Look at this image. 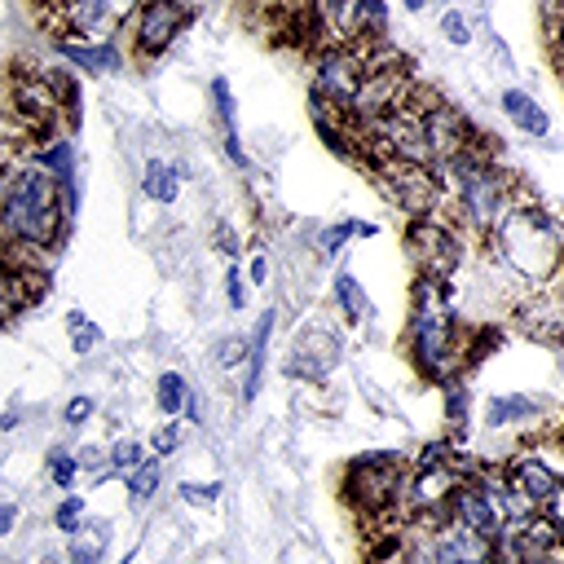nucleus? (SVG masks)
Masks as SVG:
<instances>
[{
	"label": "nucleus",
	"instance_id": "f257e3e1",
	"mask_svg": "<svg viewBox=\"0 0 564 564\" xmlns=\"http://www.w3.org/2000/svg\"><path fill=\"white\" fill-rule=\"evenodd\" d=\"M66 234V189L40 163H18L0 185V242L48 251Z\"/></svg>",
	"mask_w": 564,
	"mask_h": 564
},
{
	"label": "nucleus",
	"instance_id": "f03ea898",
	"mask_svg": "<svg viewBox=\"0 0 564 564\" xmlns=\"http://www.w3.org/2000/svg\"><path fill=\"white\" fill-rule=\"evenodd\" d=\"M436 167L445 172L441 176L445 181V194H454L458 216H463L467 229L494 234L507 220V212L516 207V189H511L507 172L494 167L489 145H467V150H458L454 159H445Z\"/></svg>",
	"mask_w": 564,
	"mask_h": 564
},
{
	"label": "nucleus",
	"instance_id": "7ed1b4c3",
	"mask_svg": "<svg viewBox=\"0 0 564 564\" xmlns=\"http://www.w3.org/2000/svg\"><path fill=\"white\" fill-rule=\"evenodd\" d=\"M410 348H414V361L427 379L449 383V375L463 361V330H458V317L449 308V282L419 278V300H414V317H410Z\"/></svg>",
	"mask_w": 564,
	"mask_h": 564
},
{
	"label": "nucleus",
	"instance_id": "20e7f679",
	"mask_svg": "<svg viewBox=\"0 0 564 564\" xmlns=\"http://www.w3.org/2000/svg\"><path fill=\"white\" fill-rule=\"evenodd\" d=\"M405 463L401 454H361L348 463L344 471V498L357 516L366 520H379V516H392L401 507V489H405Z\"/></svg>",
	"mask_w": 564,
	"mask_h": 564
},
{
	"label": "nucleus",
	"instance_id": "39448f33",
	"mask_svg": "<svg viewBox=\"0 0 564 564\" xmlns=\"http://www.w3.org/2000/svg\"><path fill=\"white\" fill-rule=\"evenodd\" d=\"M370 62H366V44L357 40H339V44H326L313 62V101H326L335 110L348 115L361 79H366Z\"/></svg>",
	"mask_w": 564,
	"mask_h": 564
},
{
	"label": "nucleus",
	"instance_id": "423d86ee",
	"mask_svg": "<svg viewBox=\"0 0 564 564\" xmlns=\"http://www.w3.org/2000/svg\"><path fill=\"white\" fill-rule=\"evenodd\" d=\"M383 189L392 194V203L410 216V220H427L436 216L441 198H445V181L432 163H401V159H388L383 163Z\"/></svg>",
	"mask_w": 564,
	"mask_h": 564
},
{
	"label": "nucleus",
	"instance_id": "0eeeda50",
	"mask_svg": "<svg viewBox=\"0 0 564 564\" xmlns=\"http://www.w3.org/2000/svg\"><path fill=\"white\" fill-rule=\"evenodd\" d=\"M410 256H414V264H419V278H436V282H449L454 278V269L463 264V238L445 225V220H436V216H427V220H410Z\"/></svg>",
	"mask_w": 564,
	"mask_h": 564
},
{
	"label": "nucleus",
	"instance_id": "6e6552de",
	"mask_svg": "<svg viewBox=\"0 0 564 564\" xmlns=\"http://www.w3.org/2000/svg\"><path fill=\"white\" fill-rule=\"evenodd\" d=\"M189 4L185 0H141L132 13V44L141 57L167 53V44L189 26Z\"/></svg>",
	"mask_w": 564,
	"mask_h": 564
},
{
	"label": "nucleus",
	"instance_id": "1a4fd4ad",
	"mask_svg": "<svg viewBox=\"0 0 564 564\" xmlns=\"http://www.w3.org/2000/svg\"><path fill=\"white\" fill-rule=\"evenodd\" d=\"M9 115L18 119L22 132H48V123L62 115L57 106V88L48 75H13L9 84Z\"/></svg>",
	"mask_w": 564,
	"mask_h": 564
},
{
	"label": "nucleus",
	"instance_id": "9d476101",
	"mask_svg": "<svg viewBox=\"0 0 564 564\" xmlns=\"http://www.w3.org/2000/svg\"><path fill=\"white\" fill-rule=\"evenodd\" d=\"M335 361H339V339H335V330L308 326V330L295 339V352H291L286 370L300 375V379H326V375L335 370Z\"/></svg>",
	"mask_w": 564,
	"mask_h": 564
},
{
	"label": "nucleus",
	"instance_id": "9b49d317",
	"mask_svg": "<svg viewBox=\"0 0 564 564\" xmlns=\"http://www.w3.org/2000/svg\"><path fill=\"white\" fill-rule=\"evenodd\" d=\"M502 480H507L520 498H529L533 507H542V502L564 485V476H560L546 458H538V454H516V458L502 467Z\"/></svg>",
	"mask_w": 564,
	"mask_h": 564
},
{
	"label": "nucleus",
	"instance_id": "f8f14e48",
	"mask_svg": "<svg viewBox=\"0 0 564 564\" xmlns=\"http://www.w3.org/2000/svg\"><path fill=\"white\" fill-rule=\"evenodd\" d=\"M498 101H502V115H507L524 137L542 141V137L551 132V115L542 110V101H538L533 93H524V88H507Z\"/></svg>",
	"mask_w": 564,
	"mask_h": 564
},
{
	"label": "nucleus",
	"instance_id": "ddd939ff",
	"mask_svg": "<svg viewBox=\"0 0 564 564\" xmlns=\"http://www.w3.org/2000/svg\"><path fill=\"white\" fill-rule=\"evenodd\" d=\"M273 308L269 313H260V322H256V330H251V339H247V388H242V397L247 401H256V392H260V379H264V361H269V335H273Z\"/></svg>",
	"mask_w": 564,
	"mask_h": 564
},
{
	"label": "nucleus",
	"instance_id": "4468645a",
	"mask_svg": "<svg viewBox=\"0 0 564 564\" xmlns=\"http://www.w3.org/2000/svg\"><path fill=\"white\" fill-rule=\"evenodd\" d=\"M520 330L542 339V344H564V317H560V308L551 300H529L520 308Z\"/></svg>",
	"mask_w": 564,
	"mask_h": 564
},
{
	"label": "nucleus",
	"instance_id": "2eb2a0df",
	"mask_svg": "<svg viewBox=\"0 0 564 564\" xmlns=\"http://www.w3.org/2000/svg\"><path fill=\"white\" fill-rule=\"evenodd\" d=\"M31 295H35V278H31V269H13V264H4V269H0V326L13 322V317L31 304Z\"/></svg>",
	"mask_w": 564,
	"mask_h": 564
},
{
	"label": "nucleus",
	"instance_id": "dca6fc26",
	"mask_svg": "<svg viewBox=\"0 0 564 564\" xmlns=\"http://www.w3.org/2000/svg\"><path fill=\"white\" fill-rule=\"evenodd\" d=\"M212 101H216V119H220V137H225V154L234 163H247L242 141H238V106L229 93V79H212Z\"/></svg>",
	"mask_w": 564,
	"mask_h": 564
},
{
	"label": "nucleus",
	"instance_id": "f3484780",
	"mask_svg": "<svg viewBox=\"0 0 564 564\" xmlns=\"http://www.w3.org/2000/svg\"><path fill=\"white\" fill-rule=\"evenodd\" d=\"M141 194H145V198H154V203H176V194H181L176 163L150 159V163L141 167Z\"/></svg>",
	"mask_w": 564,
	"mask_h": 564
},
{
	"label": "nucleus",
	"instance_id": "a211bd4d",
	"mask_svg": "<svg viewBox=\"0 0 564 564\" xmlns=\"http://www.w3.org/2000/svg\"><path fill=\"white\" fill-rule=\"evenodd\" d=\"M66 538H70V564H101L106 542H110V529L101 520H88V524H79Z\"/></svg>",
	"mask_w": 564,
	"mask_h": 564
},
{
	"label": "nucleus",
	"instance_id": "6ab92c4d",
	"mask_svg": "<svg viewBox=\"0 0 564 564\" xmlns=\"http://www.w3.org/2000/svg\"><path fill=\"white\" fill-rule=\"evenodd\" d=\"M31 163L48 167V172L62 181V189H66V203L75 207V194H70V176H75V150H70V141H53V145L35 150V159H31Z\"/></svg>",
	"mask_w": 564,
	"mask_h": 564
},
{
	"label": "nucleus",
	"instance_id": "aec40b11",
	"mask_svg": "<svg viewBox=\"0 0 564 564\" xmlns=\"http://www.w3.org/2000/svg\"><path fill=\"white\" fill-rule=\"evenodd\" d=\"M335 300H339V308H344V317H348L352 326L370 317V300H366L361 282L352 278V269H339V273H335Z\"/></svg>",
	"mask_w": 564,
	"mask_h": 564
},
{
	"label": "nucleus",
	"instance_id": "412c9836",
	"mask_svg": "<svg viewBox=\"0 0 564 564\" xmlns=\"http://www.w3.org/2000/svg\"><path fill=\"white\" fill-rule=\"evenodd\" d=\"M542 414V401L524 397V392H511V397H494L489 401V423L494 427H507V423H520V419H533Z\"/></svg>",
	"mask_w": 564,
	"mask_h": 564
},
{
	"label": "nucleus",
	"instance_id": "4be33fe9",
	"mask_svg": "<svg viewBox=\"0 0 564 564\" xmlns=\"http://www.w3.org/2000/svg\"><path fill=\"white\" fill-rule=\"evenodd\" d=\"M154 401H159V410H163L167 419H181V414L189 410V383H185L176 370H167V375H159V392H154Z\"/></svg>",
	"mask_w": 564,
	"mask_h": 564
},
{
	"label": "nucleus",
	"instance_id": "5701e85b",
	"mask_svg": "<svg viewBox=\"0 0 564 564\" xmlns=\"http://www.w3.org/2000/svg\"><path fill=\"white\" fill-rule=\"evenodd\" d=\"M75 66H84V70H115L119 66V53L110 48V44H97V48H84V44H57Z\"/></svg>",
	"mask_w": 564,
	"mask_h": 564
},
{
	"label": "nucleus",
	"instance_id": "b1692460",
	"mask_svg": "<svg viewBox=\"0 0 564 564\" xmlns=\"http://www.w3.org/2000/svg\"><path fill=\"white\" fill-rule=\"evenodd\" d=\"M66 330H70V348H75L79 357H88V352L101 344V326L88 322L84 308H70V313H66Z\"/></svg>",
	"mask_w": 564,
	"mask_h": 564
},
{
	"label": "nucleus",
	"instance_id": "393cba45",
	"mask_svg": "<svg viewBox=\"0 0 564 564\" xmlns=\"http://www.w3.org/2000/svg\"><path fill=\"white\" fill-rule=\"evenodd\" d=\"M154 489H159V463H154V458H145L141 467H132V471H128V498H132V502H150V498H154Z\"/></svg>",
	"mask_w": 564,
	"mask_h": 564
},
{
	"label": "nucleus",
	"instance_id": "a878e982",
	"mask_svg": "<svg viewBox=\"0 0 564 564\" xmlns=\"http://www.w3.org/2000/svg\"><path fill=\"white\" fill-rule=\"evenodd\" d=\"M370 234H375V225H366V220H339V225H330V229L322 234V251L335 256L348 238H370Z\"/></svg>",
	"mask_w": 564,
	"mask_h": 564
},
{
	"label": "nucleus",
	"instance_id": "bb28decb",
	"mask_svg": "<svg viewBox=\"0 0 564 564\" xmlns=\"http://www.w3.org/2000/svg\"><path fill=\"white\" fill-rule=\"evenodd\" d=\"M150 454H145V445L141 441H115V449H110V471H132V467H141Z\"/></svg>",
	"mask_w": 564,
	"mask_h": 564
},
{
	"label": "nucleus",
	"instance_id": "cd10ccee",
	"mask_svg": "<svg viewBox=\"0 0 564 564\" xmlns=\"http://www.w3.org/2000/svg\"><path fill=\"white\" fill-rule=\"evenodd\" d=\"M75 476H79V458H70L66 449H53V454H48V480H53L57 489H70Z\"/></svg>",
	"mask_w": 564,
	"mask_h": 564
},
{
	"label": "nucleus",
	"instance_id": "c85d7f7f",
	"mask_svg": "<svg viewBox=\"0 0 564 564\" xmlns=\"http://www.w3.org/2000/svg\"><path fill=\"white\" fill-rule=\"evenodd\" d=\"M53 520H57V529H62V533H75V529L84 524V498H79V494L62 498V502H57V511H53Z\"/></svg>",
	"mask_w": 564,
	"mask_h": 564
},
{
	"label": "nucleus",
	"instance_id": "c756f323",
	"mask_svg": "<svg viewBox=\"0 0 564 564\" xmlns=\"http://www.w3.org/2000/svg\"><path fill=\"white\" fill-rule=\"evenodd\" d=\"M176 494H181L189 507H212V502L220 498V485H216V480H212V485H194V480H181V485H176Z\"/></svg>",
	"mask_w": 564,
	"mask_h": 564
},
{
	"label": "nucleus",
	"instance_id": "7c9ffc66",
	"mask_svg": "<svg viewBox=\"0 0 564 564\" xmlns=\"http://www.w3.org/2000/svg\"><path fill=\"white\" fill-rule=\"evenodd\" d=\"M441 31H445V40H449V44H458V48L471 40V26H467V18H463V13H454V9L441 18Z\"/></svg>",
	"mask_w": 564,
	"mask_h": 564
},
{
	"label": "nucleus",
	"instance_id": "2f4dec72",
	"mask_svg": "<svg viewBox=\"0 0 564 564\" xmlns=\"http://www.w3.org/2000/svg\"><path fill=\"white\" fill-rule=\"evenodd\" d=\"M242 357H247V339L229 335V339H220V344H216V361H220V366H238Z\"/></svg>",
	"mask_w": 564,
	"mask_h": 564
},
{
	"label": "nucleus",
	"instance_id": "473e14b6",
	"mask_svg": "<svg viewBox=\"0 0 564 564\" xmlns=\"http://www.w3.org/2000/svg\"><path fill=\"white\" fill-rule=\"evenodd\" d=\"M538 511H542V516L551 520V529L564 538V485H560V489H555V494H551V498H546Z\"/></svg>",
	"mask_w": 564,
	"mask_h": 564
},
{
	"label": "nucleus",
	"instance_id": "72a5a7b5",
	"mask_svg": "<svg viewBox=\"0 0 564 564\" xmlns=\"http://www.w3.org/2000/svg\"><path fill=\"white\" fill-rule=\"evenodd\" d=\"M176 445H181V427H176V423H163V427L150 436V449H154V454H172Z\"/></svg>",
	"mask_w": 564,
	"mask_h": 564
},
{
	"label": "nucleus",
	"instance_id": "f704fd0d",
	"mask_svg": "<svg viewBox=\"0 0 564 564\" xmlns=\"http://www.w3.org/2000/svg\"><path fill=\"white\" fill-rule=\"evenodd\" d=\"M551 48H555V62H560V70H564V9L551 18Z\"/></svg>",
	"mask_w": 564,
	"mask_h": 564
},
{
	"label": "nucleus",
	"instance_id": "c9c22d12",
	"mask_svg": "<svg viewBox=\"0 0 564 564\" xmlns=\"http://www.w3.org/2000/svg\"><path fill=\"white\" fill-rule=\"evenodd\" d=\"M225 295H229V308H242V273L238 269L225 273Z\"/></svg>",
	"mask_w": 564,
	"mask_h": 564
},
{
	"label": "nucleus",
	"instance_id": "e433bc0d",
	"mask_svg": "<svg viewBox=\"0 0 564 564\" xmlns=\"http://www.w3.org/2000/svg\"><path fill=\"white\" fill-rule=\"evenodd\" d=\"M88 414H93V401H88V397H75V401L66 405V423H84Z\"/></svg>",
	"mask_w": 564,
	"mask_h": 564
},
{
	"label": "nucleus",
	"instance_id": "4c0bfd02",
	"mask_svg": "<svg viewBox=\"0 0 564 564\" xmlns=\"http://www.w3.org/2000/svg\"><path fill=\"white\" fill-rule=\"evenodd\" d=\"M216 242H220V251H225V256H234V251H238V238H234V229H229V225H216Z\"/></svg>",
	"mask_w": 564,
	"mask_h": 564
},
{
	"label": "nucleus",
	"instance_id": "58836bf2",
	"mask_svg": "<svg viewBox=\"0 0 564 564\" xmlns=\"http://www.w3.org/2000/svg\"><path fill=\"white\" fill-rule=\"evenodd\" d=\"M13 520H18V507H13V502H4V507H0V538L13 529Z\"/></svg>",
	"mask_w": 564,
	"mask_h": 564
},
{
	"label": "nucleus",
	"instance_id": "ea45409f",
	"mask_svg": "<svg viewBox=\"0 0 564 564\" xmlns=\"http://www.w3.org/2000/svg\"><path fill=\"white\" fill-rule=\"evenodd\" d=\"M79 467H101V449L84 445V449H79Z\"/></svg>",
	"mask_w": 564,
	"mask_h": 564
},
{
	"label": "nucleus",
	"instance_id": "a19ab883",
	"mask_svg": "<svg viewBox=\"0 0 564 564\" xmlns=\"http://www.w3.org/2000/svg\"><path fill=\"white\" fill-rule=\"evenodd\" d=\"M264 278H269V264L256 256V260H251V282H264Z\"/></svg>",
	"mask_w": 564,
	"mask_h": 564
},
{
	"label": "nucleus",
	"instance_id": "79ce46f5",
	"mask_svg": "<svg viewBox=\"0 0 564 564\" xmlns=\"http://www.w3.org/2000/svg\"><path fill=\"white\" fill-rule=\"evenodd\" d=\"M13 423H18V419H13V414H0V432H9V427H13Z\"/></svg>",
	"mask_w": 564,
	"mask_h": 564
},
{
	"label": "nucleus",
	"instance_id": "37998d69",
	"mask_svg": "<svg viewBox=\"0 0 564 564\" xmlns=\"http://www.w3.org/2000/svg\"><path fill=\"white\" fill-rule=\"evenodd\" d=\"M4 264H9V260H4V247H0V269H4Z\"/></svg>",
	"mask_w": 564,
	"mask_h": 564
}]
</instances>
